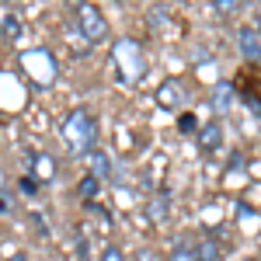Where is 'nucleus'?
<instances>
[{"label": "nucleus", "instance_id": "15", "mask_svg": "<svg viewBox=\"0 0 261 261\" xmlns=\"http://www.w3.org/2000/svg\"><path fill=\"white\" fill-rule=\"evenodd\" d=\"M21 192H24V195H35V192H39V181L32 178V174H28V178H21Z\"/></svg>", "mask_w": 261, "mask_h": 261}, {"label": "nucleus", "instance_id": "13", "mask_svg": "<svg viewBox=\"0 0 261 261\" xmlns=\"http://www.w3.org/2000/svg\"><path fill=\"white\" fill-rule=\"evenodd\" d=\"M101 261H125V254H122V251L115 247V244H108V247L101 251Z\"/></svg>", "mask_w": 261, "mask_h": 261}, {"label": "nucleus", "instance_id": "1", "mask_svg": "<svg viewBox=\"0 0 261 261\" xmlns=\"http://www.w3.org/2000/svg\"><path fill=\"white\" fill-rule=\"evenodd\" d=\"M63 133V143L73 150V153H91L94 146H98V122H94V115L87 112V108H73L66 119H63L60 125Z\"/></svg>", "mask_w": 261, "mask_h": 261}, {"label": "nucleus", "instance_id": "7", "mask_svg": "<svg viewBox=\"0 0 261 261\" xmlns=\"http://www.w3.org/2000/svg\"><path fill=\"white\" fill-rule=\"evenodd\" d=\"M223 140V133H220V122H209L205 129H202V136H199V146L202 150H216Z\"/></svg>", "mask_w": 261, "mask_h": 261}, {"label": "nucleus", "instance_id": "3", "mask_svg": "<svg viewBox=\"0 0 261 261\" xmlns=\"http://www.w3.org/2000/svg\"><path fill=\"white\" fill-rule=\"evenodd\" d=\"M237 42H241V56H244V60H261V35L251 28V24H244V28H241Z\"/></svg>", "mask_w": 261, "mask_h": 261}, {"label": "nucleus", "instance_id": "8", "mask_svg": "<svg viewBox=\"0 0 261 261\" xmlns=\"http://www.w3.org/2000/svg\"><path fill=\"white\" fill-rule=\"evenodd\" d=\"M53 174H56V164H53V157L39 153V157H35V174H32V178H35V181H49Z\"/></svg>", "mask_w": 261, "mask_h": 261}, {"label": "nucleus", "instance_id": "9", "mask_svg": "<svg viewBox=\"0 0 261 261\" xmlns=\"http://www.w3.org/2000/svg\"><path fill=\"white\" fill-rule=\"evenodd\" d=\"M167 209H171V202H167V195H157V199L150 202V216H153V223H164V216H167Z\"/></svg>", "mask_w": 261, "mask_h": 261}, {"label": "nucleus", "instance_id": "14", "mask_svg": "<svg viewBox=\"0 0 261 261\" xmlns=\"http://www.w3.org/2000/svg\"><path fill=\"white\" fill-rule=\"evenodd\" d=\"M94 185H98V178H91V174L81 181V195H84V199H91V195H94Z\"/></svg>", "mask_w": 261, "mask_h": 261}, {"label": "nucleus", "instance_id": "17", "mask_svg": "<svg viewBox=\"0 0 261 261\" xmlns=\"http://www.w3.org/2000/svg\"><path fill=\"white\" fill-rule=\"evenodd\" d=\"M7 261H32V258H28L24 251H14V254H11V258H7Z\"/></svg>", "mask_w": 261, "mask_h": 261}, {"label": "nucleus", "instance_id": "18", "mask_svg": "<svg viewBox=\"0 0 261 261\" xmlns=\"http://www.w3.org/2000/svg\"><path fill=\"white\" fill-rule=\"evenodd\" d=\"M4 4H11V0H4Z\"/></svg>", "mask_w": 261, "mask_h": 261}, {"label": "nucleus", "instance_id": "16", "mask_svg": "<svg viewBox=\"0 0 261 261\" xmlns=\"http://www.w3.org/2000/svg\"><path fill=\"white\" fill-rule=\"evenodd\" d=\"M136 261H164L161 254H157V251H140V258Z\"/></svg>", "mask_w": 261, "mask_h": 261}, {"label": "nucleus", "instance_id": "5", "mask_svg": "<svg viewBox=\"0 0 261 261\" xmlns=\"http://www.w3.org/2000/svg\"><path fill=\"white\" fill-rule=\"evenodd\" d=\"M220 241H213V237H202V241L192 244V258L195 261H220Z\"/></svg>", "mask_w": 261, "mask_h": 261}, {"label": "nucleus", "instance_id": "11", "mask_svg": "<svg viewBox=\"0 0 261 261\" xmlns=\"http://www.w3.org/2000/svg\"><path fill=\"white\" fill-rule=\"evenodd\" d=\"M213 7L220 11L223 18H230V14H237V11L244 7V0H213Z\"/></svg>", "mask_w": 261, "mask_h": 261}, {"label": "nucleus", "instance_id": "4", "mask_svg": "<svg viewBox=\"0 0 261 261\" xmlns=\"http://www.w3.org/2000/svg\"><path fill=\"white\" fill-rule=\"evenodd\" d=\"M157 101H161L164 108H178V105H185V87H181V81H167V84H161V91H157Z\"/></svg>", "mask_w": 261, "mask_h": 261}, {"label": "nucleus", "instance_id": "10", "mask_svg": "<svg viewBox=\"0 0 261 261\" xmlns=\"http://www.w3.org/2000/svg\"><path fill=\"white\" fill-rule=\"evenodd\" d=\"M0 28H4L7 39H18V35H21V21L14 18V14H4V18H0Z\"/></svg>", "mask_w": 261, "mask_h": 261}, {"label": "nucleus", "instance_id": "12", "mask_svg": "<svg viewBox=\"0 0 261 261\" xmlns=\"http://www.w3.org/2000/svg\"><path fill=\"white\" fill-rule=\"evenodd\" d=\"M164 261H195V258H192V244H178Z\"/></svg>", "mask_w": 261, "mask_h": 261}, {"label": "nucleus", "instance_id": "6", "mask_svg": "<svg viewBox=\"0 0 261 261\" xmlns=\"http://www.w3.org/2000/svg\"><path fill=\"white\" fill-rule=\"evenodd\" d=\"M87 167H91V178H112V161H108V153H101L98 146L87 153Z\"/></svg>", "mask_w": 261, "mask_h": 261}, {"label": "nucleus", "instance_id": "2", "mask_svg": "<svg viewBox=\"0 0 261 261\" xmlns=\"http://www.w3.org/2000/svg\"><path fill=\"white\" fill-rule=\"evenodd\" d=\"M73 18H77V32H81L84 42L98 45V42L108 39V18H105V11L94 0H81L77 11H73Z\"/></svg>", "mask_w": 261, "mask_h": 261}]
</instances>
